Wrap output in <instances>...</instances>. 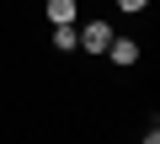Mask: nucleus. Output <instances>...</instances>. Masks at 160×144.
<instances>
[{"mask_svg": "<svg viewBox=\"0 0 160 144\" xmlns=\"http://www.w3.org/2000/svg\"><path fill=\"white\" fill-rule=\"evenodd\" d=\"M75 37H80V48H86V53H107V43H112V27L96 16V22H86V27H75Z\"/></svg>", "mask_w": 160, "mask_h": 144, "instance_id": "obj_1", "label": "nucleus"}, {"mask_svg": "<svg viewBox=\"0 0 160 144\" xmlns=\"http://www.w3.org/2000/svg\"><path fill=\"white\" fill-rule=\"evenodd\" d=\"M107 53H112V64H123V69H128V64H139V43H133V37H112V43H107Z\"/></svg>", "mask_w": 160, "mask_h": 144, "instance_id": "obj_2", "label": "nucleus"}, {"mask_svg": "<svg viewBox=\"0 0 160 144\" xmlns=\"http://www.w3.org/2000/svg\"><path fill=\"white\" fill-rule=\"evenodd\" d=\"M43 11H48V22L59 27V22H75V16H80V0H48Z\"/></svg>", "mask_w": 160, "mask_h": 144, "instance_id": "obj_3", "label": "nucleus"}, {"mask_svg": "<svg viewBox=\"0 0 160 144\" xmlns=\"http://www.w3.org/2000/svg\"><path fill=\"white\" fill-rule=\"evenodd\" d=\"M118 11H128V16H139V11H149V0H118Z\"/></svg>", "mask_w": 160, "mask_h": 144, "instance_id": "obj_4", "label": "nucleus"}]
</instances>
